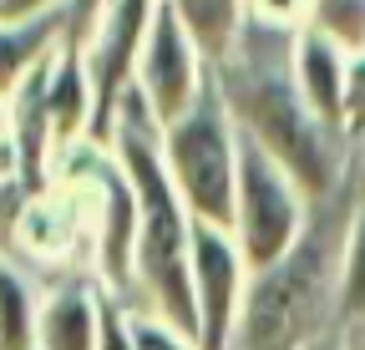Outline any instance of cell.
<instances>
[{
  "label": "cell",
  "mask_w": 365,
  "mask_h": 350,
  "mask_svg": "<svg viewBox=\"0 0 365 350\" xmlns=\"http://www.w3.org/2000/svg\"><path fill=\"white\" fill-rule=\"evenodd\" d=\"M365 315V198L350 213L345 229V259H340V320Z\"/></svg>",
  "instance_id": "15"
},
{
  "label": "cell",
  "mask_w": 365,
  "mask_h": 350,
  "mask_svg": "<svg viewBox=\"0 0 365 350\" xmlns=\"http://www.w3.org/2000/svg\"><path fill=\"white\" fill-rule=\"evenodd\" d=\"M66 16L71 0H0V21H31V16Z\"/></svg>",
  "instance_id": "20"
},
{
  "label": "cell",
  "mask_w": 365,
  "mask_h": 350,
  "mask_svg": "<svg viewBox=\"0 0 365 350\" xmlns=\"http://www.w3.org/2000/svg\"><path fill=\"white\" fill-rule=\"evenodd\" d=\"M350 213L355 208L340 198L319 203L299 244L249 274L234 350H299L304 340L335 330L330 320H340V259Z\"/></svg>",
  "instance_id": "3"
},
{
  "label": "cell",
  "mask_w": 365,
  "mask_h": 350,
  "mask_svg": "<svg viewBox=\"0 0 365 350\" xmlns=\"http://www.w3.org/2000/svg\"><path fill=\"white\" fill-rule=\"evenodd\" d=\"M289 66H294V81L309 102V112L330 127V133L350 138V51L330 31H299L294 46H289Z\"/></svg>",
  "instance_id": "10"
},
{
  "label": "cell",
  "mask_w": 365,
  "mask_h": 350,
  "mask_svg": "<svg viewBox=\"0 0 365 350\" xmlns=\"http://www.w3.org/2000/svg\"><path fill=\"white\" fill-rule=\"evenodd\" d=\"M360 168H355V198H365V127H360Z\"/></svg>",
  "instance_id": "24"
},
{
  "label": "cell",
  "mask_w": 365,
  "mask_h": 350,
  "mask_svg": "<svg viewBox=\"0 0 365 350\" xmlns=\"http://www.w3.org/2000/svg\"><path fill=\"white\" fill-rule=\"evenodd\" d=\"M127 310V335H132V350H203L198 335L178 330L173 320L143 310V304H122Z\"/></svg>",
  "instance_id": "17"
},
{
  "label": "cell",
  "mask_w": 365,
  "mask_h": 350,
  "mask_svg": "<svg viewBox=\"0 0 365 350\" xmlns=\"http://www.w3.org/2000/svg\"><path fill=\"white\" fill-rule=\"evenodd\" d=\"M314 26V0H249L244 11V31H264V36H299Z\"/></svg>",
  "instance_id": "16"
},
{
  "label": "cell",
  "mask_w": 365,
  "mask_h": 350,
  "mask_svg": "<svg viewBox=\"0 0 365 350\" xmlns=\"http://www.w3.org/2000/svg\"><path fill=\"white\" fill-rule=\"evenodd\" d=\"M299 350H345V345H340V330H330V335H314V340H304Z\"/></svg>",
  "instance_id": "23"
},
{
  "label": "cell",
  "mask_w": 365,
  "mask_h": 350,
  "mask_svg": "<svg viewBox=\"0 0 365 350\" xmlns=\"http://www.w3.org/2000/svg\"><path fill=\"white\" fill-rule=\"evenodd\" d=\"M56 178H71L91 203V264L112 299L137 294V193L112 148L81 143L61 158Z\"/></svg>",
  "instance_id": "5"
},
{
  "label": "cell",
  "mask_w": 365,
  "mask_h": 350,
  "mask_svg": "<svg viewBox=\"0 0 365 350\" xmlns=\"http://www.w3.org/2000/svg\"><path fill=\"white\" fill-rule=\"evenodd\" d=\"M249 259L234 234L193 218V320L203 350H234L244 294H249Z\"/></svg>",
  "instance_id": "9"
},
{
  "label": "cell",
  "mask_w": 365,
  "mask_h": 350,
  "mask_svg": "<svg viewBox=\"0 0 365 350\" xmlns=\"http://www.w3.org/2000/svg\"><path fill=\"white\" fill-rule=\"evenodd\" d=\"M239 153L244 133L228 112L218 81L203 86V97L182 112L173 127H163V163L178 198L188 203L198 224H234V188H239Z\"/></svg>",
  "instance_id": "4"
},
{
  "label": "cell",
  "mask_w": 365,
  "mask_h": 350,
  "mask_svg": "<svg viewBox=\"0 0 365 350\" xmlns=\"http://www.w3.org/2000/svg\"><path fill=\"white\" fill-rule=\"evenodd\" d=\"M289 46L294 36H264V31H244V41L234 46L223 66H213V81L234 112L239 133L249 143H259L269 158H279L294 183L309 193V203H330L345 193V153H340V133H330L319 122L294 81L289 66Z\"/></svg>",
  "instance_id": "1"
},
{
  "label": "cell",
  "mask_w": 365,
  "mask_h": 350,
  "mask_svg": "<svg viewBox=\"0 0 365 350\" xmlns=\"http://www.w3.org/2000/svg\"><path fill=\"white\" fill-rule=\"evenodd\" d=\"M102 315H107V289L66 279L41 294L36 315V350H102Z\"/></svg>",
  "instance_id": "11"
},
{
  "label": "cell",
  "mask_w": 365,
  "mask_h": 350,
  "mask_svg": "<svg viewBox=\"0 0 365 350\" xmlns=\"http://www.w3.org/2000/svg\"><path fill=\"white\" fill-rule=\"evenodd\" d=\"M158 16V0H107L97 26L86 31L81 56L91 76V138L86 143H112V127L122 112V97L137 81V61H143V41Z\"/></svg>",
  "instance_id": "7"
},
{
  "label": "cell",
  "mask_w": 365,
  "mask_h": 350,
  "mask_svg": "<svg viewBox=\"0 0 365 350\" xmlns=\"http://www.w3.org/2000/svg\"><path fill=\"white\" fill-rule=\"evenodd\" d=\"M102 350H132L127 310H122V299H112V294H107V315H102Z\"/></svg>",
  "instance_id": "19"
},
{
  "label": "cell",
  "mask_w": 365,
  "mask_h": 350,
  "mask_svg": "<svg viewBox=\"0 0 365 350\" xmlns=\"http://www.w3.org/2000/svg\"><path fill=\"white\" fill-rule=\"evenodd\" d=\"M365 127V51L350 56V138Z\"/></svg>",
  "instance_id": "21"
},
{
  "label": "cell",
  "mask_w": 365,
  "mask_h": 350,
  "mask_svg": "<svg viewBox=\"0 0 365 350\" xmlns=\"http://www.w3.org/2000/svg\"><path fill=\"white\" fill-rule=\"evenodd\" d=\"M41 294L16 259L0 254V350H36Z\"/></svg>",
  "instance_id": "14"
},
{
  "label": "cell",
  "mask_w": 365,
  "mask_h": 350,
  "mask_svg": "<svg viewBox=\"0 0 365 350\" xmlns=\"http://www.w3.org/2000/svg\"><path fill=\"white\" fill-rule=\"evenodd\" d=\"M137 193V294L143 310L198 335L193 320V213L178 198L163 163V127L143 107L137 86L122 97L112 143H107Z\"/></svg>",
  "instance_id": "2"
},
{
  "label": "cell",
  "mask_w": 365,
  "mask_h": 350,
  "mask_svg": "<svg viewBox=\"0 0 365 350\" xmlns=\"http://www.w3.org/2000/svg\"><path fill=\"white\" fill-rule=\"evenodd\" d=\"M340 345H345V350H365V315L340 320Z\"/></svg>",
  "instance_id": "22"
},
{
  "label": "cell",
  "mask_w": 365,
  "mask_h": 350,
  "mask_svg": "<svg viewBox=\"0 0 365 350\" xmlns=\"http://www.w3.org/2000/svg\"><path fill=\"white\" fill-rule=\"evenodd\" d=\"M208 81H213L208 56L198 51V41L182 31V21L173 16L168 0H158V16L148 26V41H143V61H137V81H132L143 107L153 112L158 127H173L203 97Z\"/></svg>",
  "instance_id": "8"
},
{
  "label": "cell",
  "mask_w": 365,
  "mask_h": 350,
  "mask_svg": "<svg viewBox=\"0 0 365 350\" xmlns=\"http://www.w3.org/2000/svg\"><path fill=\"white\" fill-rule=\"evenodd\" d=\"M168 6L182 21V31L198 41V51L208 56V66H223L228 56H234V46L244 41L249 0H168Z\"/></svg>",
  "instance_id": "13"
},
{
  "label": "cell",
  "mask_w": 365,
  "mask_h": 350,
  "mask_svg": "<svg viewBox=\"0 0 365 350\" xmlns=\"http://www.w3.org/2000/svg\"><path fill=\"white\" fill-rule=\"evenodd\" d=\"M314 218V203L309 193L294 183V173L269 158L259 143L244 138V153H239V188H234V244L244 249L249 269H264L274 259H284L299 234L309 229Z\"/></svg>",
  "instance_id": "6"
},
{
  "label": "cell",
  "mask_w": 365,
  "mask_h": 350,
  "mask_svg": "<svg viewBox=\"0 0 365 350\" xmlns=\"http://www.w3.org/2000/svg\"><path fill=\"white\" fill-rule=\"evenodd\" d=\"M0 183H16L21 188V138H16V117H11L6 97H0Z\"/></svg>",
  "instance_id": "18"
},
{
  "label": "cell",
  "mask_w": 365,
  "mask_h": 350,
  "mask_svg": "<svg viewBox=\"0 0 365 350\" xmlns=\"http://www.w3.org/2000/svg\"><path fill=\"white\" fill-rule=\"evenodd\" d=\"M66 16H31V21H0V97H16V86L61 46Z\"/></svg>",
  "instance_id": "12"
}]
</instances>
